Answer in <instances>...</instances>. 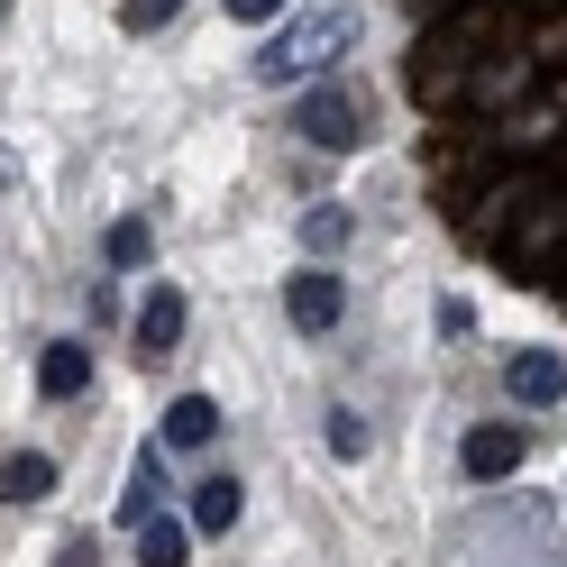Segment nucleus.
I'll return each mask as SVG.
<instances>
[{
    "label": "nucleus",
    "instance_id": "1",
    "mask_svg": "<svg viewBox=\"0 0 567 567\" xmlns=\"http://www.w3.org/2000/svg\"><path fill=\"white\" fill-rule=\"evenodd\" d=\"M358 47H367V19L358 10H293L257 47V83H321L330 64L358 55Z\"/></svg>",
    "mask_w": 567,
    "mask_h": 567
},
{
    "label": "nucleus",
    "instance_id": "2",
    "mask_svg": "<svg viewBox=\"0 0 567 567\" xmlns=\"http://www.w3.org/2000/svg\"><path fill=\"white\" fill-rule=\"evenodd\" d=\"M293 128H302V147L348 156V147H367L375 111H367V92H358V83H311V92L293 101Z\"/></svg>",
    "mask_w": 567,
    "mask_h": 567
},
{
    "label": "nucleus",
    "instance_id": "3",
    "mask_svg": "<svg viewBox=\"0 0 567 567\" xmlns=\"http://www.w3.org/2000/svg\"><path fill=\"white\" fill-rule=\"evenodd\" d=\"M284 311H293V330H339V311H348V284L330 266H302L293 284H284Z\"/></svg>",
    "mask_w": 567,
    "mask_h": 567
},
{
    "label": "nucleus",
    "instance_id": "4",
    "mask_svg": "<svg viewBox=\"0 0 567 567\" xmlns=\"http://www.w3.org/2000/svg\"><path fill=\"white\" fill-rule=\"evenodd\" d=\"M522 431H513V421H476V431H467V449H457V467H467L476 485H494V476H513L522 467Z\"/></svg>",
    "mask_w": 567,
    "mask_h": 567
},
{
    "label": "nucleus",
    "instance_id": "5",
    "mask_svg": "<svg viewBox=\"0 0 567 567\" xmlns=\"http://www.w3.org/2000/svg\"><path fill=\"white\" fill-rule=\"evenodd\" d=\"M504 384H513V403L549 412V403L567 394V358H549V348H513V358H504Z\"/></svg>",
    "mask_w": 567,
    "mask_h": 567
},
{
    "label": "nucleus",
    "instance_id": "6",
    "mask_svg": "<svg viewBox=\"0 0 567 567\" xmlns=\"http://www.w3.org/2000/svg\"><path fill=\"white\" fill-rule=\"evenodd\" d=\"M83 384H92V348H83V339H47V348H38V394H47V403H74Z\"/></svg>",
    "mask_w": 567,
    "mask_h": 567
},
{
    "label": "nucleus",
    "instance_id": "7",
    "mask_svg": "<svg viewBox=\"0 0 567 567\" xmlns=\"http://www.w3.org/2000/svg\"><path fill=\"white\" fill-rule=\"evenodd\" d=\"M174 339H184V293L156 284V293L137 302V358H174Z\"/></svg>",
    "mask_w": 567,
    "mask_h": 567
},
{
    "label": "nucleus",
    "instance_id": "8",
    "mask_svg": "<svg viewBox=\"0 0 567 567\" xmlns=\"http://www.w3.org/2000/svg\"><path fill=\"white\" fill-rule=\"evenodd\" d=\"M238 513H247V485H238V476H202V485H193V530H202V540L238 530Z\"/></svg>",
    "mask_w": 567,
    "mask_h": 567
},
{
    "label": "nucleus",
    "instance_id": "9",
    "mask_svg": "<svg viewBox=\"0 0 567 567\" xmlns=\"http://www.w3.org/2000/svg\"><path fill=\"white\" fill-rule=\"evenodd\" d=\"M55 494V457L47 449H10L0 457V504H47Z\"/></svg>",
    "mask_w": 567,
    "mask_h": 567
},
{
    "label": "nucleus",
    "instance_id": "10",
    "mask_svg": "<svg viewBox=\"0 0 567 567\" xmlns=\"http://www.w3.org/2000/svg\"><path fill=\"white\" fill-rule=\"evenodd\" d=\"M220 440V403L210 394H174L165 403V449H210Z\"/></svg>",
    "mask_w": 567,
    "mask_h": 567
},
{
    "label": "nucleus",
    "instance_id": "11",
    "mask_svg": "<svg viewBox=\"0 0 567 567\" xmlns=\"http://www.w3.org/2000/svg\"><path fill=\"white\" fill-rule=\"evenodd\" d=\"M165 513V457L147 449V457H137V467H128V494H120V522L137 530V522H156Z\"/></svg>",
    "mask_w": 567,
    "mask_h": 567
},
{
    "label": "nucleus",
    "instance_id": "12",
    "mask_svg": "<svg viewBox=\"0 0 567 567\" xmlns=\"http://www.w3.org/2000/svg\"><path fill=\"white\" fill-rule=\"evenodd\" d=\"M184 558H193V530L184 522H165V513L137 522V567H184Z\"/></svg>",
    "mask_w": 567,
    "mask_h": 567
},
{
    "label": "nucleus",
    "instance_id": "13",
    "mask_svg": "<svg viewBox=\"0 0 567 567\" xmlns=\"http://www.w3.org/2000/svg\"><path fill=\"white\" fill-rule=\"evenodd\" d=\"M101 247H111V266H147V257H156V229H147V220H111Z\"/></svg>",
    "mask_w": 567,
    "mask_h": 567
},
{
    "label": "nucleus",
    "instance_id": "14",
    "mask_svg": "<svg viewBox=\"0 0 567 567\" xmlns=\"http://www.w3.org/2000/svg\"><path fill=\"white\" fill-rule=\"evenodd\" d=\"M348 229H358V220H348L339 202H321V210H302V247H339Z\"/></svg>",
    "mask_w": 567,
    "mask_h": 567
},
{
    "label": "nucleus",
    "instance_id": "15",
    "mask_svg": "<svg viewBox=\"0 0 567 567\" xmlns=\"http://www.w3.org/2000/svg\"><path fill=\"white\" fill-rule=\"evenodd\" d=\"M330 457H367V412H330Z\"/></svg>",
    "mask_w": 567,
    "mask_h": 567
},
{
    "label": "nucleus",
    "instance_id": "16",
    "mask_svg": "<svg viewBox=\"0 0 567 567\" xmlns=\"http://www.w3.org/2000/svg\"><path fill=\"white\" fill-rule=\"evenodd\" d=\"M174 10H184V0H120V19H128V28H165Z\"/></svg>",
    "mask_w": 567,
    "mask_h": 567
},
{
    "label": "nucleus",
    "instance_id": "17",
    "mask_svg": "<svg viewBox=\"0 0 567 567\" xmlns=\"http://www.w3.org/2000/svg\"><path fill=\"white\" fill-rule=\"evenodd\" d=\"M284 10H293V0H229V19H247V28H257V19H284Z\"/></svg>",
    "mask_w": 567,
    "mask_h": 567
},
{
    "label": "nucleus",
    "instance_id": "18",
    "mask_svg": "<svg viewBox=\"0 0 567 567\" xmlns=\"http://www.w3.org/2000/svg\"><path fill=\"white\" fill-rule=\"evenodd\" d=\"M55 567H101V558H92V540H64V549H55Z\"/></svg>",
    "mask_w": 567,
    "mask_h": 567
},
{
    "label": "nucleus",
    "instance_id": "19",
    "mask_svg": "<svg viewBox=\"0 0 567 567\" xmlns=\"http://www.w3.org/2000/svg\"><path fill=\"white\" fill-rule=\"evenodd\" d=\"M412 10H457V0H412Z\"/></svg>",
    "mask_w": 567,
    "mask_h": 567
}]
</instances>
